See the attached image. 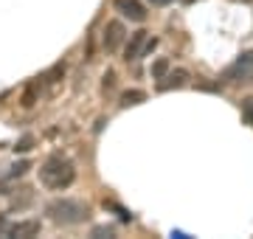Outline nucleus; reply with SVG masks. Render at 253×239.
Returning a JSON list of instances; mask_svg holds the SVG:
<instances>
[{
  "label": "nucleus",
  "instance_id": "nucleus-1",
  "mask_svg": "<svg viewBox=\"0 0 253 239\" xmlns=\"http://www.w3.org/2000/svg\"><path fill=\"white\" fill-rule=\"evenodd\" d=\"M40 180L45 189L51 192H65L71 189L73 180H76V166L73 160H68L65 155H51L45 163L40 166Z\"/></svg>",
  "mask_w": 253,
  "mask_h": 239
},
{
  "label": "nucleus",
  "instance_id": "nucleus-2",
  "mask_svg": "<svg viewBox=\"0 0 253 239\" xmlns=\"http://www.w3.org/2000/svg\"><path fill=\"white\" fill-rule=\"evenodd\" d=\"M45 214L56 225H82L90 220V205L76 197H56L45 205Z\"/></svg>",
  "mask_w": 253,
  "mask_h": 239
},
{
  "label": "nucleus",
  "instance_id": "nucleus-3",
  "mask_svg": "<svg viewBox=\"0 0 253 239\" xmlns=\"http://www.w3.org/2000/svg\"><path fill=\"white\" fill-rule=\"evenodd\" d=\"M253 54H242L234 65H228L219 74V82H253Z\"/></svg>",
  "mask_w": 253,
  "mask_h": 239
},
{
  "label": "nucleus",
  "instance_id": "nucleus-4",
  "mask_svg": "<svg viewBox=\"0 0 253 239\" xmlns=\"http://www.w3.org/2000/svg\"><path fill=\"white\" fill-rule=\"evenodd\" d=\"M124 40H126V26L121 20H110L107 26H104V37H101L104 51H107V54H116L118 48L124 45Z\"/></svg>",
  "mask_w": 253,
  "mask_h": 239
},
{
  "label": "nucleus",
  "instance_id": "nucleus-5",
  "mask_svg": "<svg viewBox=\"0 0 253 239\" xmlns=\"http://www.w3.org/2000/svg\"><path fill=\"white\" fill-rule=\"evenodd\" d=\"M113 9L129 23H146V17H149V11L141 0H113Z\"/></svg>",
  "mask_w": 253,
  "mask_h": 239
},
{
  "label": "nucleus",
  "instance_id": "nucleus-6",
  "mask_svg": "<svg viewBox=\"0 0 253 239\" xmlns=\"http://www.w3.org/2000/svg\"><path fill=\"white\" fill-rule=\"evenodd\" d=\"M40 231H42V222L40 220H17V222H11V225H3V234L14 237V239L40 237Z\"/></svg>",
  "mask_w": 253,
  "mask_h": 239
},
{
  "label": "nucleus",
  "instance_id": "nucleus-7",
  "mask_svg": "<svg viewBox=\"0 0 253 239\" xmlns=\"http://www.w3.org/2000/svg\"><path fill=\"white\" fill-rule=\"evenodd\" d=\"M189 84V71L186 68H169V74L158 79V90L166 93V90H177V87H186Z\"/></svg>",
  "mask_w": 253,
  "mask_h": 239
},
{
  "label": "nucleus",
  "instance_id": "nucleus-8",
  "mask_svg": "<svg viewBox=\"0 0 253 239\" xmlns=\"http://www.w3.org/2000/svg\"><path fill=\"white\" fill-rule=\"evenodd\" d=\"M146 34H149V31L138 28V31L129 34V40H124V62H135L138 56H141V48H144V42H146Z\"/></svg>",
  "mask_w": 253,
  "mask_h": 239
},
{
  "label": "nucleus",
  "instance_id": "nucleus-9",
  "mask_svg": "<svg viewBox=\"0 0 253 239\" xmlns=\"http://www.w3.org/2000/svg\"><path fill=\"white\" fill-rule=\"evenodd\" d=\"M141 101H146V93L138 90V87H132V90H124V93H121L118 107H121V110H126V107H135V104H141Z\"/></svg>",
  "mask_w": 253,
  "mask_h": 239
},
{
  "label": "nucleus",
  "instance_id": "nucleus-10",
  "mask_svg": "<svg viewBox=\"0 0 253 239\" xmlns=\"http://www.w3.org/2000/svg\"><path fill=\"white\" fill-rule=\"evenodd\" d=\"M169 68H172L169 56H158L152 62V68H149V74H152V79H163V76L169 74Z\"/></svg>",
  "mask_w": 253,
  "mask_h": 239
},
{
  "label": "nucleus",
  "instance_id": "nucleus-11",
  "mask_svg": "<svg viewBox=\"0 0 253 239\" xmlns=\"http://www.w3.org/2000/svg\"><path fill=\"white\" fill-rule=\"evenodd\" d=\"M37 99H40V84L31 82L26 84V90H23V96H20V101H23V107H34Z\"/></svg>",
  "mask_w": 253,
  "mask_h": 239
},
{
  "label": "nucleus",
  "instance_id": "nucleus-12",
  "mask_svg": "<svg viewBox=\"0 0 253 239\" xmlns=\"http://www.w3.org/2000/svg\"><path fill=\"white\" fill-rule=\"evenodd\" d=\"M104 208H113V211H116V214H118V217H121L124 222H129V220H132V211H126L124 205H118L116 200H104Z\"/></svg>",
  "mask_w": 253,
  "mask_h": 239
},
{
  "label": "nucleus",
  "instance_id": "nucleus-13",
  "mask_svg": "<svg viewBox=\"0 0 253 239\" xmlns=\"http://www.w3.org/2000/svg\"><path fill=\"white\" fill-rule=\"evenodd\" d=\"M242 116L245 121L253 127V96H248V99H242Z\"/></svg>",
  "mask_w": 253,
  "mask_h": 239
},
{
  "label": "nucleus",
  "instance_id": "nucleus-14",
  "mask_svg": "<svg viewBox=\"0 0 253 239\" xmlns=\"http://www.w3.org/2000/svg\"><path fill=\"white\" fill-rule=\"evenodd\" d=\"M28 169H31V163H28V160H20V163H14V166H11V172H9V180H11V177H23Z\"/></svg>",
  "mask_w": 253,
  "mask_h": 239
},
{
  "label": "nucleus",
  "instance_id": "nucleus-15",
  "mask_svg": "<svg viewBox=\"0 0 253 239\" xmlns=\"http://www.w3.org/2000/svg\"><path fill=\"white\" fill-rule=\"evenodd\" d=\"M113 234H116V231L110 228V225H96V228H93V237H96V239H101V237H113Z\"/></svg>",
  "mask_w": 253,
  "mask_h": 239
},
{
  "label": "nucleus",
  "instance_id": "nucleus-16",
  "mask_svg": "<svg viewBox=\"0 0 253 239\" xmlns=\"http://www.w3.org/2000/svg\"><path fill=\"white\" fill-rule=\"evenodd\" d=\"M31 144H34V138H23L14 149H17V152H28V149H31Z\"/></svg>",
  "mask_w": 253,
  "mask_h": 239
},
{
  "label": "nucleus",
  "instance_id": "nucleus-17",
  "mask_svg": "<svg viewBox=\"0 0 253 239\" xmlns=\"http://www.w3.org/2000/svg\"><path fill=\"white\" fill-rule=\"evenodd\" d=\"M113 79H116V74H113V71H107V74H104V82H101V87H104V90H110V87H113Z\"/></svg>",
  "mask_w": 253,
  "mask_h": 239
},
{
  "label": "nucleus",
  "instance_id": "nucleus-18",
  "mask_svg": "<svg viewBox=\"0 0 253 239\" xmlns=\"http://www.w3.org/2000/svg\"><path fill=\"white\" fill-rule=\"evenodd\" d=\"M152 6H169V3H174V0H149Z\"/></svg>",
  "mask_w": 253,
  "mask_h": 239
}]
</instances>
